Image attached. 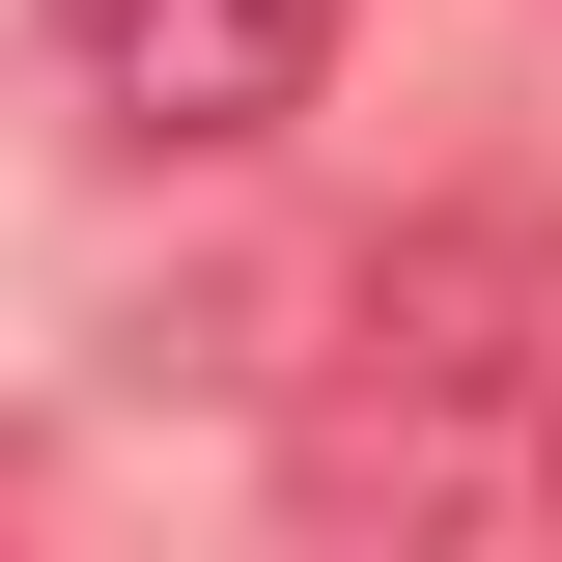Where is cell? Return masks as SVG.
<instances>
[{
	"label": "cell",
	"instance_id": "7a4b0ae2",
	"mask_svg": "<svg viewBox=\"0 0 562 562\" xmlns=\"http://www.w3.org/2000/svg\"><path fill=\"white\" fill-rule=\"evenodd\" d=\"M506 479H535V506H562V338H535V394H506Z\"/></svg>",
	"mask_w": 562,
	"mask_h": 562
},
{
	"label": "cell",
	"instance_id": "6da1fadb",
	"mask_svg": "<svg viewBox=\"0 0 562 562\" xmlns=\"http://www.w3.org/2000/svg\"><path fill=\"white\" fill-rule=\"evenodd\" d=\"M57 57H85V113H140V140H281L338 85V0H57Z\"/></svg>",
	"mask_w": 562,
	"mask_h": 562
}]
</instances>
